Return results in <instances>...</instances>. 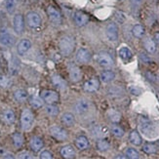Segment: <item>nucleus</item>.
<instances>
[{
    "label": "nucleus",
    "instance_id": "1",
    "mask_svg": "<svg viewBox=\"0 0 159 159\" xmlns=\"http://www.w3.org/2000/svg\"><path fill=\"white\" fill-rule=\"evenodd\" d=\"M75 48V40L70 35H64L59 40V49L64 57H68L72 54Z\"/></svg>",
    "mask_w": 159,
    "mask_h": 159
},
{
    "label": "nucleus",
    "instance_id": "2",
    "mask_svg": "<svg viewBox=\"0 0 159 159\" xmlns=\"http://www.w3.org/2000/svg\"><path fill=\"white\" fill-rule=\"evenodd\" d=\"M33 119L34 117L31 110L29 108L24 109L22 114H20V127L22 129L25 131L30 130L33 124Z\"/></svg>",
    "mask_w": 159,
    "mask_h": 159
},
{
    "label": "nucleus",
    "instance_id": "3",
    "mask_svg": "<svg viewBox=\"0 0 159 159\" xmlns=\"http://www.w3.org/2000/svg\"><path fill=\"white\" fill-rule=\"evenodd\" d=\"M40 97L47 105H55V103L58 102L60 100L59 93L54 91V90H48V89L42 90L40 93Z\"/></svg>",
    "mask_w": 159,
    "mask_h": 159
},
{
    "label": "nucleus",
    "instance_id": "4",
    "mask_svg": "<svg viewBox=\"0 0 159 159\" xmlns=\"http://www.w3.org/2000/svg\"><path fill=\"white\" fill-rule=\"evenodd\" d=\"M26 24L30 29H38L42 24V20L38 13L29 12L26 14Z\"/></svg>",
    "mask_w": 159,
    "mask_h": 159
},
{
    "label": "nucleus",
    "instance_id": "5",
    "mask_svg": "<svg viewBox=\"0 0 159 159\" xmlns=\"http://www.w3.org/2000/svg\"><path fill=\"white\" fill-rule=\"evenodd\" d=\"M47 15L48 18H49L50 22L54 25H61V20H63V18H61V14L60 13V11L54 6H48L47 8Z\"/></svg>",
    "mask_w": 159,
    "mask_h": 159
},
{
    "label": "nucleus",
    "instance_id": "6",
    "mask_svg": "<svg viewBox=\"0 0 159 159\" xmlns=\"http://www.w3.org/2000/svg\"><path fill=\"white\" fill-rule=\"evenodd\" d=\"M97 61L102 67H111L113 66V60L111 56L106 52H100L97 57Z\"/></svg>",
    "mask_w": 159,
    "mask_h": 159
},
{
    "label": "nucleus",
    "instance_id": "7",
    "mask_svg": "<svg viewBox=\"0 0 159 159\" xmlns=\"http://www.w3.org/2000/svg\"><path fill=\"white\" fill-rule=\"evenodd\" d=\"M0 44L5 47H12L15 44V37L7 30L0 31Z\"/></svg>",
    "mask_w": 159,
    "mask_h": 159
},
{
    "label": "nucleus",
    "instance_id": "8",
    "mask_svg": "<svg viewBox=\"0 0 159 159\" xmlns=\"http://www.w3.org/2000/svg\"><path fill=\"white\" fill-rule=\"evenodd\" d=\"M13 27L16 33L20 34L25 30V18L22 14H16L13 18Z\"/></svg>",
    "mask_w": 159,
    "mask_h": 159
},
{
    "label": "nucleus",
    "instance_id": "9",
    "mask_svg": "<svg viewBox=\"0 0 159 159\" xmlns=\"http://www.w3.org/2000/svg\"><path fill=\"white\" fill-rule=\"evenodd\" d=\"M49 132L51 134L52 137H54L55 139L58 140V141H66L67 139V133L66 131L61 128L60 126H52L50 129H49Z\"/></svg>",
    "mask_w": 159,
    "mask_h": 159
},
{
    "label": "nucleus",
    "instance_id": "10",
    "mask_svg": "<svg viewBox=\"0 0 159 159\" xmlns=\"http://www.w3.org/2000/svg\"><path fill=\"white\" fill-rule=\"evenodd\" d=\"M106 33H107V37L108 40L116 41L118 39V26H117V25L113 22L109 23L107 25Z\"/></svg>",
    "mask_w": 159,
    "mask_h": 159
},
{
    "label": "nucleus",
    "instance_id": "11",
    "mask_svg": "<svg viewBox=\"0 0 159 159\" xmlns=\"http://www.w3.org/2000/svg\"><path fill=\"white\" fill-rule=\"evenodd\" d=\"M67 68L68 73H70V78L72 82H78L81 80V70L77 66H75L74 64H70L67 66Z\"/></svg>",
    "mask_w": 159,
    "mask_h": 159
},
{
    "label": "nucleus",
    "instance_id": "12",
    "mask_svg": "<svg viewBox=\"0 0 159 159\" xmlns=\"http://www.w3.org/2000/svg\"><path fill=\"white\" fill-rule=\"evenodd\" d=\"M73 20H74V23L77 26L81 27V26H84L88 24L89 22V16L87 15L86 13L84 12H81V11H77L74 13V16H73Z\"/></svg>",
    "mask_w": 159,
    "mask_h": 159
},
{
    "label": "nucleus",
    "instance_id": "13",
    "mask_svg": "<svg viewBox=\"0 0 159 159\" xmlns=\"http://www.w3.org/2000/svg\"><path fill=\"white\" fill-rule=\"evenodd\" d=\"M100 88V81L97 78H91L87 80L84 84H83V90L88 93L96 92L97 90Z\"/></svg>",
    "mask_w": 159,
    "mask_h": 159
},
{
    "label": "nucleus",
    "instance_id": "14",
    "mask_svg": "<svg viewBox=\"0 0 159 159\" xmlns=\"http://www.w3.org/2000/svg\"><path fill=\"white\" fill-rule=\"evenodd\" d=\"M76 60L80 64H87L91 60V53L86 48H80L76 53Z\"/></svg>",
    "mask_w": 159,
    "mask_h": 159
},
{
    "label": "nucleus",
    "instance_id": "15",
    "mask_svg": "<svg viewBox=\"0 0 159 159\" xmlns=\"http://www.w3.org/2000/svg\"><path fill=\"white\" fill-rule=\"evenodd\" d=\"M31 48V42L30 39H22L19 42L18 46H17V51L19 53V55H20V56H23V55L26 54L27 52H29V50Z\"/></svg>",
    "mask_w": 159,
    "mask_h": 159
},
{
    "label": "nucleus",
    "instance_id": "16",
    "mask_svg": "<svg viewBox=\"0 0 159 159\" xmlns=\"http://www.w3.org/2000/svg\"><path fill=\"white\" fill-rule=\"evenodd\" d=\"M90 108V103L87 100L85 99H81L79 100L76 103H75L74 109L78 114H83L86 113Z\"/></svg>",
    "mask_w": 159,
    "mask_h": 159
},
{
    "label": "nucleus",
    "instance_id": "17",
    "mask_svg": "<svg viewBox=\"0 0 159 159\" xmlns=\"http://www.w3.org/2000/svg\"><path fill=\"white\" fill-rule=\"evenodd\" d=\"M30 148L34 151V152H38V151L41 150V148H43L44 143H43V140L41 139V138H39L37 136H34L31 138V140L30 142Z\"/></svg>",
    "mask_w": 159,
    "mask_h": 159
},
{
    "label": "nucleus",
    "instance_id": "18",
    "mask_svg": "<svg viewBox=\"0 0 159 159\" xmlns=\"http://www.w3.org/2000/svg\"><path fill=\"white\" fill-rule=\"evenodd\" d=\"M2 120L5 124H13L16 120V115L15 112L13 111L12 109H6L2 112Z\"/></svg>",
    "mask_w": 159,
    "mask_h": 159
},
{
    "label": "nucleus",
    "instance_id": "19",
    "mask_svg": "<svg viewBox=\"0 0 159 159\" xmlns=\"http://www.w3.org/2000/svg\"><path fill=\"white\" fill-rule=\"evenodd\" d=\"M143 46H144V49L147 50L148 53L149 54H154L156 52V42L150 37H148L143 40Z\"/></svg>",
    "mask_w": 159,
    "mask_h": 159
},
{
    "label": "nucleus",
    "instance_id": "20",
    "mask_svg": "<svg viewBox=\"0 0 159 159\" xmlns=\"http://www.w3.org/2000/svg\"><path fill=\"white\" fill-rule=\"evenodd\" d=\"M61 155L65 159H72L75 157V150L71 146H66L61 148Z\"/></svg>",
    "mask_w": 159,
    "mask_h": 159
},
{
    "label": "nucleus",
    "instance_id": "21",
    "mask_svg": "<svg viewBox=\"0 0 159 159\" xmlns=\"http://www.w3.org/2000/svg\"><path fill=\"white\" fill-rule=\"evenodd\" d=\"M140 128L141 131L144 135H148L149 133L152 132L153 130V125L149 120L148 119H142L140 122Z\"/></svg>",
    "mask_w": 159,
    "mask_h": 159
},
{
    "label": "nucleus",
    "instance_id": "22",
    "mask_svg": "<svg viewBox=\"0 0 159 159\" xmlns=\"http://www.w3.org/2000/svg\"><path fill=\"white\" fill-rule=\"evenodd\" d=\"M14 98L18 102H24L29 99V94L25 89H18L14 92Z\"/></svg>",
    "mask_w": 159,
    "mask_h": 159
},
{
    "label": "nucleus",
    "instance_id": "23",
    "mask_svg": "<svg viewBox=\"0 0 159 159\" xmlns=\"http://www.w3.org/2000/svg\"><path fill=\"white\" fill-rule=\"evenodd\" d=\"M75 146L80 150H84L89 147V141L85 136H79L75 140Z\"/></svg>",
    "mask_w": 159,
    "mask_h": 159
},
{
    "label": "nucleus",
    "instance_id": "24",
    "mask_svg": "<svg viewBox=\"0 0 159 159\" xmlns=\"http://www.w3.org/2000/svg\"><path fill=\"white\" fill-rule=\"evenodd\" d=\"M129 141H130L131 143H133L134 146H141L142 143H143L141 135L136 130L132 131V132L130 133V135H129Z\"/></svg>",
    "mask_w": 159,
    "mask_h": 159
},
{
    "label": "nucleus",
    "instance_id": "25",
    "mask_svg": "<svg viewBox=\"0 0 159 159\" xmlns=\"http://www.w3.org/2000/svg\"><path fill=\"white\" fill-rule=\"evenodd\" d=\"M93 135L97 138H103L107 134V128L102 125H97L92 129Z\"/></svg>",
    "mask_w": 159,
    "mask_h": 159
},
{
    "label": "nucleus",
    "instance_id": "26",
    "mask_svg": "<svg viewBox=\"0 0 159 159\" xmlns=\"http://www.w3.org/2000/svg\"><path fill=\"white\" fill-rule=\"evenodd\" d=\"M52 82H53V84L59 89H65L66 87V82L64 80V78H61L58 74L53 75V76H52Z\"/></svg>",
    "mask_w": 159,
    "mask_h": 159
},
{
    "label": "nucleus",
    "instance_id": "27",
    "mask_svg": "<svg viewBox=\"0 0 159 159\" xmlns=\"http://www.w3.org/2000/svg\"><path fill=\"white\" fill-rule=\"evenodd\" d=\"M12 140H13V143H14V146H15L17 148H22L23 147V144H24V137L23 135L20 134V133H14L12 135Z\"/></svg>",
    "mask_w": 159,
    "mask_h": 159
},
{
    "label": "nucleus",
    "instance_id": "28",
    "mask_svg": "<svg viewBox=\"0 0 159 159\" xmlns=\"http://www.w3.org/2000/svg\"><path fill=\"white\" fill-rule=\"evenodd\" d=\"M61 122H63L66 126H72L74 124V122H75L73 114L70 113V112L64 113L63 115H61Z\"/></svg>",
    "mask_w": 159,
    "mask_h": 159
},
{
    "label": "nucleus",
    "instance_id": "29",
    "mask_svg": "<svg viewBox=\"0 0 159 159\" xmlns=\"http://www.w3.org/2000/svg\"><path fill=\"white\" fill-rule=\"evenodd\" d=\"M133 54L131 52V50L128 47H121L119 49V57L124 60V61H128L132 58Z\"/></svg>",
    "mask_w": 159,
    "mask_h": 159
},
{
    "label": "nucleus",
    "instance_id": "30",
    "mask_svg": "<svg viewBox=\"0 0 159 159\" xmlns=\"http://www.w3.org/2000/svg\"><path fill=\"white\" fill-rule=\"evenodd\" d=\"M144 27L142 25H135L132 29V33L136 38H142L144 35Z\"/></svg>",
    "mask_w": 159,
    "mask_h": 159
},
{
    "label": "nucleus",
    "instance_id": "31",
    "mask_svg": "<svg viewBox=\"0 0 159 159\" xmlns=\"http://www.w3.org/2000/svg\"><path fill=\"white\" fill-rule=\"evenodd\" d=\"M114 77H115V74L111 70H105L101 73V79L102 82H105V83L112 81L114 79Z\"/></svg>",
    "mask_w": 159,
    "mask_h": 159
},
{
    "label": "nucleus",
    "instance_id": "32",
    "mask_svg": "<svg viewBox=\"0 0 159 159\" xmlns=\"http://www.w3.org/2000/svg\"><path fill=\"white\" fill-rule=\"evenodd\" d=\"M30 103L33 108H40L43 106V100L41 99V97L32 96L30 99Z\"/></svg>",
    "mask_w": 159,
    "mask_h": 159
},
{
    "label": "nucleus",
    "instance_id": "33",
    "mask_svg": "<svg viewBox=\"0 0 159 159\" xmlns=\"http://www.w3.org/2000/svg\"><path fill=\"white\" fill-rule=\"evenodd\" d=\"M143 152H146L147 154H154L157 152V148L154 143H147L143 147Z\"/></svg>",
    "mask_w": 159,
    "mask_h": 159
},
{
    "label": "nucleus",
    "instance_id": "34",
    "mask_svg": "<svg viewBox=\"0 0 159 159\" xmlns=\"http://www.w3.org/2000/svg\"><path fill=\"white\" fill-rule=\"evenodd\" d=\"M45 110L48 115L50 116H57L60 112V109L57 106L55 105H48L46 107H45Z\"/></svg>",
    "mask_w": 159,
    "mask_h": 159
},
{
    "label": "nucleus",
    "instance_id": "35",
    "mask_svg": "<svg viewBox=\"0 0 159 159\" xmlns=\"http://www.w3.org/2000/svg\"><path fill=\"white\" fill-rule=\"evenodd\" d=\"M125 155H126L127 159H139L140 158L139 152H138V151L133 148H127L125 151Z\"/></svg>",
    "mask_w": 159,
    "mask_h": 159
},
{
    "label": "nucleus",
    "instance_id": "36",
    "mask_svg": "<svg viewBox=\"0 0 159 159\" xmlns=\"http://www.w3.org/2000/svg\"><path fill=\"white\" fill-rule=\"evenodd\" d=\"M109 143L106 140H99L97 142V148L101 151H106L109 148Z\"/></svg>",
    "mask_w": 159,
    "mask_h": 159
},
{
    "label": "nucleus",
    "instance_id": "37",
    "mask_svg": "<svg viewBox=\"0 0 159 159\" xmlns=\"http://www.w3.org/2000/svg\"><path fill=\"white\" fill-rule=\"evenodd\" d=\"M108 116L109 119L111 120L112 122H118L121 119V115L118 111H116L114 109H110L108 111Z\"/></svg>",
    "mask_w": 159,
    "mask_h": 159
},
{
    "label": "nucleus",
    "instance_id": "38",
    "mask_svg": "<svg viewBox=\"0 0 159 159\" xmlns=\"http://www.w3.org/2000/svg\"><path fill=\"white\" fill-rule=\"evenodd\" d=\"M5 7L8 13L12 14L16 9V0H5Z\"/></svg>",
    "mask_w": 159,
    "mask_h": 159
},
{
    "label": "nucleus",
    "instance_id": "39",
    "mask_svg": "<svg viewBox=\"0 0 159 159\" xmlns=\"http://www.w3.org/2000/svg\"><path fill=\"white\" fill-rule=\"evenodd\" d=\"M11 85V80L4 74H0V86L2 88H8Z\"/></svg>",
    "mask_w": 159,
    "mask_h": 159
},
{
    "label": "nucleus",
    "instance_id": "40",
    "mask_svg": "<svg viewBox=\"0 0 159 159\" xmlns=\"http://www.w3.org/2000/svg\"><path fill=\"white\" fill-rule=\"evenodd\" d=\"M111 133H112L115 137L120 138V137H123V135H124V131H123V129H122L121 127L117 126V125H113V126L111 127Z\"/></svg>",
    "mask_w": 159,
    "mask_h": 159
},
{
    "label": "nucleus",
    "instance_id": "41",
    "mask_svg": "<svg viewBox=\"0 0 159 159\" xmlns=\"http://www.w3.org/2000/svg\"><path fill=\"white\" fill-rule=\"evenodd\" d=\"M39 159H53V155L49 150H44L41 152Z\"/></svg>",
    "mask_w": 159,
    "mask_h": 159
},
{
    "label": "nucleus",
    "instance_id": "42",
    "mask_svg": "<svg viewBox=\"0 0 159 159\" xmlns=\"http://www.w3.org/2000/svg\"><path fill=\"white\" fill-rule=\"evenodd\" d=\"M115 18H116V20H118L120 24H123L124 22H125V20H126L125 15H124V14L121 13V12H116L115 13Z\"/></svg>",
    "mask_w": 159,
    "mask_h": 159
},
{
    "label": "nucleus",
    "instance_id": "43",
    "mask_svg": "<svg viewBox=\"0 0 159 159\" xmlns=\"http://www.w3.org/2000/svg\"><path fill=\"white\" fill-rule=\"evenodd\" d=\"M19 159H35L30 153L26 152V151H24V152L19 154Z\"/></svg>",
    "mask_w": 159,
    "mask_h": 159
},
{
    "label": "nucleus",
    "instance_id": "44",
    "mask_svg": "<svg viewBox=\"0 0 159 159\" xmlns=\"http://www.w3.org/2000/svg\"><path fill=\"white\" fill-rule=\"evenodd\" d=\"M129 90H130V92H131V93L134 94V95H136V96L141 94V90H140L139 88H137V87H130Z\"/></svg>",
    "mask_w": 159,
    "mask_h": 159
},
{
    "label": "nucleus",
    "instance_id": "45",
    "mask_svg": "<svg viewBox=\"0 0 159 159\" xmlns=\"http://www.w3.org/2000/svg\"><path fill=\"white\" fill-rule=\"evenodd\" d=\"M143 0H131V3H132V5L134 7H139L141 5Z\"/></svg>",
    "mask_w": 159,
    "mask_h": 159
},
{
    "label": "nucleus",
    "instance_id": "46",
    "mask_svg": "<svg viewBox=\"0 0 159 159\" xmlns=\"http://www.w3.org/2000/svg\"><path fill=\"white\" fill-rule=\"evenodd\" d=\"M141 59L143 60V61H146V63H148V61H150V59L147 56L146 54H142V55H141Z\"/></svg>",
    "mask_w": 159,
    "mask_h": 159
},
{
    "label": "nucleus",
    "instance_id": "47",
    "mask_svg": "<svg viewBox=\"0 0 159 159\" xmlns=\"http://www.w3.org/2000/svg\"><path fill=\"white\" fill-rule=\"evenodd\" d=\"M3 159H16V158H15V156L12 155V154H6L3 157Z\"/></svg>",
    "mask_w": 159,
    "mask_h": 159
},
{
    "label": "nucleus",
    "instance_id": "48",
    "mask_svg": "<svg viewBox=\"0 0 159 159\" xmlns=\"http://www.w3.org/2000/svg\"><path fill=\"white\" fill-rule=\"evenodd\" d=\"M154 38H155V42H157V43L159 44V32L155 33V36H154Z\"/></svg>",
    "mask_w": 159,
    "mask_h": 159
},
{
    "label": "nucleus",
    "instance_id": "49",
    "mask_svg": "<svg viewBox=\"0 0 159 159\" xmlns=\"http://www.w3.org/2000/svg\"><path fill=\"white\" fill-rule=\"evenodd\" d=\"M114 159H127V157L124 155H117Z\"/></svg>",
    "mask_w": 159,
    "mask_h": 159
},
{
    "label": "nucleus",
    "instance_id": "50",
    "mask_svg": "<svg viewBox=\"0 0 159 159\" xmlns=\"http://www.w3.org/2000/svg\"><path fill=\"white\" fill-rule=\"evenodd\" d=\"M158 143H159V142H158Z\"/></svg>",
    "mask_w": 159,
    "mask_h": 159
}]
</instances>
